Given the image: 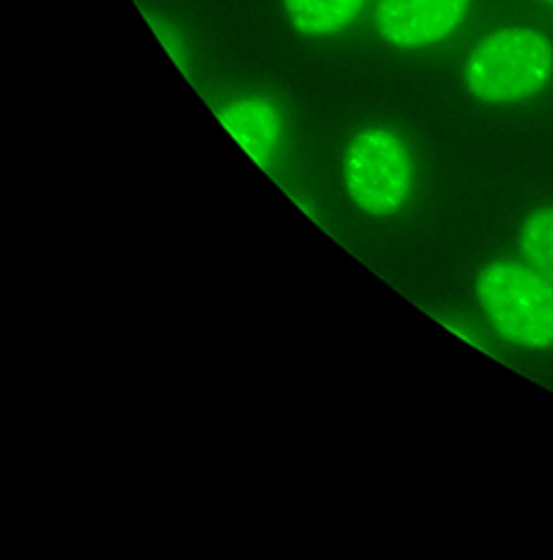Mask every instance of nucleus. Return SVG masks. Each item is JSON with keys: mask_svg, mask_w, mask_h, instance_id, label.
<instances>
[{"mask_svg": "<svg viewBox=\"0 0 553 560\" xmlns=\"http://www.w3.org/2000/svg\"><path fill=\"white\" fill-rule=\"evenodd\" d=\"M470 4L472 0H376L374 28L393 48H431L459 31Z\"/></svg>", "mask_w": 553, "mask_h": 560, "instance_id": "obj_4", "label": "nucleus"}, {"mask_svg": "<svg viewBox=\"0 0 553 560\" xmlns=\"http://www.w3.org/2000/svg\"><path fill=\"white\" fill-rule=\"evenodd\" d=\"M518 247L525 260L553 282V206L529 212L518 228Z\"/></svg>", "mask_w": 553, "mask_h": 560, "instance_id": "obj_7", "label": "nucleus"}, {"mask_svg": "<svg viewBox=\"0 0 553 560\" xmlns=\"http://www.w3.org/2000/svg\"><path fill=\"white\" fill-rule=\"evenodd\" d=\"M365 0H284V11L302 35H334L345 31L361 13Z\"/></svg>", "mask_w": 553, "mask_h": 560, "instance_id": "obj_6", "label": "nucleus"}, {"mask_svg": "<svg viewBox=\"0 0 553 560\" xmlns=\"http://www.w3.org/2000/svg\"><path fill=\"white\" fill-rule=\"evenodd\" d=\"M343 184L361 212L376 219L396 214L413 186V160L407 142L389 127L361 129L343 153Z\"/></svg>", "mask_w": 553, "mask_h": 560, "instance_id": "obj_3", "label": "nucleus"}, {"mask_svg": "<svg viewBox=\"0 0 553 560\" xmlns=\"http://www.w3.org/2000/svg\"><path fill=\"white\" fill-rule=\"evenodd\" d=\"M219 118L256 162L267 166L280 155L286 140L284 116L267 96L232 98L219 109Z\"/></svg>", "mask_w": 553, "mask_h": 560, "instance_id": "obj_5", "label": "nucleus"}, {"mask_svg": "<svg viewBox=\"0 0 553 560\" xmlns=\"http://www.w3.org/2000/svg\"><path fill=\"white\" fill-rule=\"evenodd\" d=\"M553 79V42L527 24H507L481 37L466 57L468 92L487 105H511L540 94Z\"/></svg>", "mask_w": 553, "mask_h": 560, "instance_id": "obj_1", "label": "nucleus"}, {"mask_svg": "<svg viewBox=\"0 0 553 560\" xmlns=\"http://www.w3.org/2000/svg\"><path fill=\"white\" fill-rule=\"evenodd\" d=\"M474 293L503 341L527 350L553 348V282L531 265L487 262L474 278Z\"/></svg>", "mask_w": 553, "mask_h": 560, "instance_id": "obj_2", "label": "nucleus"}, {"mask_svg": "<svg viewBox=\"0 0 553 560\" xmlns=\"http://www.w3.org/2000/svg\"><path fill=\"white\" fill-rule=\"evenodd\" d=\"M544 4H549V7H553V0H542Z\"/></svg>", "mask_w": 553, "mask_h": 560, "instance_id": "obj_8", "label": "nucleus"}]
</instances>
